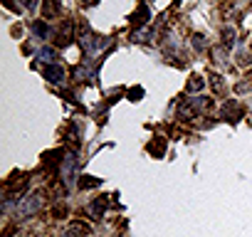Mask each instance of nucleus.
Instances as JSON below:
<instances>
[{"mask_svg": "<svg viewBox=\"0 0 252 237\" xmlns=\"http://www.w3.org/2000/svg\"><path fill=\"white\" fill-rule=\"evenodd\" d=\"M42 205H45V195L40 193V190H35V193H30L28 198H23V203L18 205V220H28V217H32V215H37L40 210H42Z\"/></svg>", "mask_w": 252, "mask_h": 237, "instance_id": "obj_1", "label": "nucleus"}, {"mask_svg": "<svg viewBox=\"0 0 252 237\" xmlns=\"http://www.w3.org/2000/svg\"><path fill=\"white\" fill-rule=\"evenodd\" d=\"M74 171H77V156L69 151L67 156H64V161H62V180H64V185H72L74 183Z\"/></svg>", "mask_w": 252, "mask_h": 237, "instance_id": "obj_2", "label": "nucleus"}, {"mask_svg": "<svg viewBox=\"0 0 252 237\" xmlns=\"http://www.w3.org/2000/svg\"><path fill=\"white\" fill-rule=\"evenodd\" d=\"M42 74H45V79H50V82H55V84L64 79V72H62V67H57V64H47Z\"/></svg>", "mask_w": 252, "mask_h": 237, "instance_id": "obj_3", "label": "nucleus"}, {"mask_svg": "<svg viewBox=\"0 0 252 237\" xmlns=\"http://www.w3.org/2000/svg\"><path fill=\"white\" fill-rule=\"evenodd\" d=\"M32 32H35L40 40H45V37L50 35V28H47L45 23H35V25H32Z\"/></svg>", "mask_w": 252, "mask_h": 237, "instance_id": "obj_4", "label": "nucleus"}, {"mask_svg": "<svg viewBox=\"0 0 252 237\" xmlns=\"http://www.w3.org/2000/svg\"><path fill=\"white\" fill-rule=\"evenodd\" d=\"M37 59H42V62L52 64V59H55V50H50V47H42V50L37 52Z\"/></svg>", "mask_w": 252, "mask_h": 237, "instance_id": "obj_5", "label": "nucleus"}, {"mask_svg": "<svg viewBox=\"0 0 252 237\" xmlns=\"http://www.w3.org/2000/svg\"><path fill=\"white\" fill-rule=\"evenodd\" d=\"M198 89H203V79H200V77H190V82H188V91H198Z\"/></svg>", "mask_w": 252, "mask_h": 237, "instance_id": "obj_6", "label": "nucleus"}, {"mask_svg": "<svg viewBox=\"0 0 252 237\" xmlns=\"http://www.w3.org/2000/svg\"><path fill=\"white\" fill-rule=\"evenodd\" d=\"M247 89H252V82H242V84H237V87H235V91H237V94H242V91H247Z\"/></svg>", "mask_w": 252, "mask_h": 237, "instance_id": "obj_7", "label": "nucleus"}, {"mask_svg": "<svg viewBox=\"0 0 252 237\" xmlns=\"http://www.w3.org/2000/svg\"><path fill=\"white\" fill-rule=\"evenodd\" d=\"M20 3H23V5L28 8V10H32V8L37 5V0H20Z\"/></svg>", "mask_w": 252, "mask_h": 237, "instance_id": "obj_8", "label": "nucleus"}, {"mask_svg": "<svg viewBox=\"0 0 252 237\" xmlns=\"http://www.w3.org/2000/svg\"><path fill=\"white\" fill-rule=\"evenodd\" d=\"M87 3H92V0H87Z\"/></svg>", "mask_w": 252, "mask_h": 237, "instance_id": "obj_9", "label": "nucleus"}]
</instances>
